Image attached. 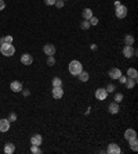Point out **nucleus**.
I'll return each mask as SVG.
<instances>
[{
	"label": "nucleus",
	"instance_id": "obj_18",
	"mask_svg": "<svg viewBox=\"0 0 138 154\" xmlns=\"http://www.w3.org/2000/svg\"><path fill=\"white\" fill-rule=\"evenodd\" d=\"M127 78H133V79H137L138 78V71L135 68H128L127 69Z\"/></svg>",
	"mask_w": 138,
	"mask_h": 154
},
{
	"label": "nucleus",
	"instance_id": "obj_27",
	"mask_svg": "<svg viewBox=\"0 0 138 154\" xmlns=\"http://www.w3.org/2000/svg\"><path fill=\"white\" fill-rule=\"evenodd\" d=\"M65 4V1L64 0H55V3H54V6L57 7V8H62Z\"/></svg>",
	"mask_w": 138,
	"mask_h": 154
},
{
	"label": "nucleus",
	"instance_id": "obj_29",
	"mask_svg": "<svg viewBox=\"0 0 138 154\" xmlns=\"http://www.w3.org/2000/svg\"><path fill=\"white\" fill-rule=\"evenodd\" d=\"M89 22H90V25H97V24H98V18L93 16L90 20H89Z\"/></svg>",
	"mask_w": 138,
	"mask_h": 154
},
{
	"label": "nucleus",
	"instance_id": "obj_1",
	"mask_svg": "<svg viewBox=\"0 0 138 154\" xmlns=\"http://www.w3.org/2000/svg\"><path fill=\"white\" fill-rule=\"evenodd\" d=\"M69 72L72 75H75V76H77V75L83 71V65H82V63L80 61H77V60H73V61H70L69 63Z\"/></svg>",
	"mask_w": 138,
	"mask_h": 154
},
{
	"label": "nucleus",
	"instance_id": "obj_5",
	"mask_svg": "<svg viewBox=\"0 0 138 154\" xmlns=\"http://www.w3.org/2000/svg\"><path fill=\"white\" fill-rule=\"evenodd\" d=\"M106 151L109 154H120L122 149H120V146L117 143H111V144H108V150Z\"/></svg>",
	"mask_w": 138,
	"mask_h": 154
},
{
	"label": "nucleus",
	"instance_id": "obj_16",
	"mask_svg": "<svg viewBox=\"0 0 138 154\" xmlns=\"http://www.w3.org/2000/svg\"><path fill=\"white\" fill-rule=\"evenodd\" d=\"M14 151H15V146H14V144L10 143V142L6 143V146H4V153L6 154H13Z\"/></svg>",
	"mask_w": 138,
	"mask_h": 154
},
{
	"label": "nucleus",
	"instance_id": "obj_7",
	"mask_svg": "<svg viewBox=\"0 0 138 154\" xmlns=\"http://www.w3.org/2000/svg\"><path fill=\"white\" fill-rule=\"evenodd\" d=\"M43 52H44L46 56H54V54H55V46L51 45V43H47V45H44Z\"/></svg>",
	"mask_w": 138,
	"mask_h": 154
},
{
	"label": "nucleus",
	"instance_id": "obj_10",
	"mask_svg": "<svg viewBox=\"0 0 138 154\" xmlns=\"http://www.w3.org/2000/svg\"><path fill=\"white\" fill-rule=\"evenodd\" d=\"M10 124L11 122L8 119H0V132H8Z\"/></svg>",
	"mask_w": 138,
	"mask_h": 154
},
{
	"label": "nucleus",
	"instance_id": "obj_35",
	"mask_svg": "<svg viewBox=\"0 0 138 154\" xmlns=\"http://www.w3.org/2000/svg\"><path fill=\"white\" fill-rule=\"evenodd\" d=\"M22 95H24V96H25V97H26V96H29V90H24V89H22Z\"/></svg>",
	"mask_w": 138,
	"mask_h": 154
},
{
	"label": "nucleus",
	"instance_id": "obj_6",
	"mask_svg": "<svg viewBox=\"0 0 138 154\" xmlns=\"http://www.w3.org/2000/svg\"><path fill=\"white\" fill-rule=\"evenodd\" d=\"M51 93H53L54 99L59 100V99H62V96H64V89H62V86H57V88H53Z\"/></svg>",
	"mask_w": 138,
	"mask_h": 154
},
{
	"label": "nucleus",
	"instance_id": "obj_26",
	"mask_svg": "<svg viewBox=\"0 0 138 154\" xmlns=\"http://www.w3.org/2000/svg\"><path fill=\"white\" fill-rule=\"evenodd\" d=\"M47 65H50V67H54V65H55V59H54V56H48Z\"/></svg>",
	"mask_w": 138,
	"mask_h": 154
},
{
	"label": "nucleus",
	"instance_id": "obj_21",
	"mask_svg": "<svg viewBox=\"0 0 138 154\" xmlns=\"http://www.w3.org/2000/svg\"><path fill=\"white\" fill-rule=\"evenodd\" d=\"M77 76H79V81H80V82H87V81H89V78H90L89 72H86V71H82V72H80Z\"/></svg>",
	"mask_w": 138,
	"mask_h": 154
},
{
	"label": "nucleus",
	"instance_id": "obj_14",
	"mask_svg": "<svg viewBox=\"0 0 138 154\" xmlns=\"http://www.w3.org/2000/svg\"><path fill=\"white\" fill-rule=\"evenodd\" d=\"M31 143L35 144V146H42V143H43L42 135H33L32 138H31Z\"/></svg>",
	"mask_w": 138,
	"mask_h": 154
},
{
	"label": "nucleus",
	"instance_id": "obj_13",
	"mask_svg": "<svg viewBox=\"0 0 138 154\" xmlns=\"http://www.w3.org/2000/svg\"><path fill=\"white\" fill-rule=\"evenodd\" d=\"M10 89L13 92H21L22 90V83L20 81H13L10 85Z\"/></svg>",
	"mask_w": 138,
	"mask_h": 154
},
{
	"label": "nucleus",
	"instance_id": "obj_19",
	"mask_svg": "<svg viewBox=\"0 0 138 154\" xmlns=\"http://www.w3.org/2000/svg\"><path fill=\"white\" fill-rule=\"evenodd\" d=\"M128 142V144H130V147H131V150H134V151H137L138 150V140H137V136L135 138H133V139H130V140H127Z\"/></svg>",
	"mask_w": 138,
	"mask_h": 154
},
{
	"label": "nucleus",
	"instance_id": "obj_34",
	"mask_svg": "<svg viewBox=\"0 0 138 154\" xmlns=\"http://www.w3.org/2000/svg\"><path fill=\"white\" fill-rule=\"evenodd\" d=\"M4 7H6L4 0H0V11H1V10H4Z\"/></svg>",
	"mask_w": 138,
	"mask_h": 154
},
{
	"label": "nucleus",
	"instance_id": "obj_31",
	"mask_svg": "<svg viewBox=\"0 0 138 154\" xmlns=\"http://www.w3.org/2000/svg\"><path fill=\"white\" fill-rule=\"evenodd\" d=\"M15 119H17V114L15 112H11L10 117H8V121H10V122H14Z\"/></svg>",
	"mask_w": 138,
	"mask_h": 154
},
{
	"label": "nucleus",
	"instance_id": "obj_20",
	"mask_svg": "<svg viewBox=\"0 0 138 154\" xmlns=\"http://www.w3.org/2000/svg\"><path fill=\"white\" fill-rule=\"evenodd\" d=\"M137 83V79H133V78H127L126 82H124V85L127 86V89H133L134 86Z\"/></svg>",
	"mask_w": 138,
	"mask_h": 154
},
{
	"label": "nucleus",
	"instance_id": "obj_11",
	"mask_svg": "<svg viewBox=\"0 0 138 154\" xmlns=\"http://www.w3.org/2000/svg\"><path fill=\"white\" fill-rule=\"evenodd\" d=\"M108 74H109V78H112V79H117V78L122 75V71H120V68H111Z\"/></svg>",
	"mask_w": 138,
	"mask_h": 154
},
{
	"label": "nucleus",
	"instance_id": "obj_15",
	"mask_svg": "<svg viewBox=\"0 0 138 154\" xmlns=\"http://www.w3.org/2000/svg\"><path fill=\"white\" fill-rule=\"evenodd\" d=\"M137 136V132L134 131V129H127L126 132H124V139L126 140H130V139H133Z\"/></svg>",
	"mask_w": 138,
	"mask_h": 154
},
{
	"label": "nucleus",
	"instance_id": "obj_12",
	"mask_svg": "<svg viewBox=\"0 0 138 154\" xmlns=\"http://www.w3.org/2000/svg\"><path fill=\"white\" fill-rule=\"evenodd\" d=\"M108 111L111 112V114H117V112L120 111V107H119V103H116V101H113V103H111V104L108 106Z\"/></svg>",
	"mask_w": 138,
	"mask_h": 154
},
{
	"label": "nucleus",
	"instance_id": "obj_23",
	"mask_svg": "<svg viewBox=\"0 0 138 154\" xmlns=\"http://www.w3.org/2000/svg\"><path fill=\"white\" fill-rule=\"evenodd\" d=\"M57 86H62V79L58 76L53 78V88H57Z\"/></svg>",
	"mask_w": 138,
	"mask_h": 154
},
{
	"label": "nucleus",
	"instance_id": "obj_36",
	"mask_svg": "<svg viewBox=\"0 0 138 154\" xmlns=\"http://www.w3.org/2000/svg\"><path fill=\"white\" fill-rule=\"evenodd\" d=\"M4 43V37H0V45H3Z\"/></svg>",
	"mask_w": 138,
	"mask_h": 154
},
{
	"label": "nucleus",
	"instance_id": "obj_28",
	"mask_svg": "<svg viewBox=\"0 0 138 154\" xmlns=\"http://www.w3.org/2000/svg\"><path fill=\"white\" fill-rule=\"evenodd\" d=\"M115 89H116V86L113 85V83H109V85L106 86V92H108V93H112V92H115Z\"/></svg>",
	"mask_w": 138,
	"mask_h": 154
},
{
	"label": "nucleus",
	"instance_id": "obj_3",
	"mask_svg": "<svg viewBox=\"0 0 138 154\" xmlns=\"http://www.w3.org/2000/svg\"><path fill=\"white\" fill-rule=\"evenodd\" d=\"M115 16L117 17V18H124V17L127 16V7L126 6H119V7H116V10H115Z\"/></svg>",
	"mask_w": 138,
	"mask_h": 154
},
{
	"label": "nucleus",
	"instance_id": "obj_30",
	"mask_svg": "<svg viewBox=\"0 0 138 154\" xmlns=\"http://www.w3.org/2000/svg\"><path fill=\"white\" fill-rule=\"evenodd\" d=\"M122 100H123V95L122 93H116V95H115V101H116V103H120Z\"/></svg>",
	"mask_w": 138,
	"mask_h": 154
},
{
	"label": "nucleus",
	"instance_id": "obj_17",
	"mask_svg": "<svg viewBox=\"0 0 138 154\" xmlns=\"http://www.w3.org/2000/svg\"><path fill=\"white\" fill-rule=\"evenodd\" d=\"M82 17H83V20H90L93 17V10L91 8H84L82 11Z\"/></svg>",
	"mask_w": 138,
	"mask_h": 154
},
{
	"label": "nucleus",
	"instance_id": "obj_8",
	"mask_svg": "<svg viewBox=\"0 0 138 154\" xmlns=\"http://www.w3.org/2000/svg\"><path fill=\"white\" fill-rule=\"evenodd\" d=\"M123 56L127 57V59H130V57L134 56V49L131 45H126V46L123 47Z\"/></svg>",
	"mask_w": 138,
	"mask_h": 154
},
{
	"label": "nucleus",
	"instance_id": "obj_4",
	"mask_svg": "<svg viewBox=\"0 0 138 154\" xmlns=\"http://www.w3.org/2000/svg\"><path fill=\"white\" fill-rule=\"evenodd\" d=\"M95 97L97 100H105L108 97V92H106L105 88H98L95 90Z\"/></svg>",
	"mask_w": 138,
	"mask_h": 154
},
{
	"label": "nucleus",
	"instance_id": "obj_32",
	"mask_svg": "<svg viewBox=\"0 0 138 154\" xmlns=\"http://www.w3.org/2000/svg\"><path fill=\"white\" fill-rule=\"evenodd\" d=\"M4 43H13V36H4Z\"/></svg>",
	"mask_w": 138,
	"mask_h": 154
},
{
	"label": "nucleus",
	"instance_id": "obj_25",
	"mask_svg": "<svg viewBox=\"0 0 138 154\" xmlns=\"http://www.w3.org/2000/svg\"><path fill=\"white\" fill-rule=\"evenodd\" d=\"M31 153H33V154H40V153H42V150L39 149V146H35V144H32V147H31Z\"/></svg>",
	"mask_w": 138,
	"mask_h": 154
},
{
	"label": "nucleus",
	"instance_id": "obj_33",
	"mask_svg": "<svg viewBox=\"0 0 138 154\" xmlns=\"http://www.w3.org/2000/svg\"><path fill=\"white\" fill-rule=\"evenodd\" d=\"M44 3L47 6H54V3H55V0H44Z\"/></svg>",
	"mask_w": 138,
	"mask_h": 154
},
{
	"label": "nucleus",
	"instance_id": "obj_24",
	"mask_svg": "<svg viewBox=\"0 0 138 154\" xmlns=\"http://www.w3.org/2000/svg\"><path fill=\"white\" fill-rule=\"evenodd\" d=\"M90 27H91V25H90V22H89V20H83V22L80 24V28H82L83 31H87Z\"/></svg>",
	"mask_w": 138,
	"mask_h": 154
},
{
	"label": "nucleus",
	"instance_id": "obj_22",
	"mask_svg": "<svg viewBox=\"0 0 138 154\" xmlns=\"http://www.w3.org/2000/svg\"><path fill=\"white\" fill-rule=\"evenodd\" d=\"M134 40H135V39H134L133 35H126V37H124V45H131V46H133Z\"/></svg>",
	"mask_w": 138,
	"mask_h": 154
},
{
	"label": "nucleus",
	"instance_id": "obj_37",
	"mask_svg": "<svg viewBox=\"0 0 138 154\" xmlns=\"http://www.w3.org/2000/svg\"><path fill=\"white\" fill-rule=\"evenodd\" d=\"M64 1H65V0H64Z\"/></svg>",
	"mask_w": 138,
	"mask_h": 154
},
{
	"label": "nucleus",
	"instance_id": "obj_9",
	"mask_svg": "<svg viewBox=\"0 0 138 154\" xmlns=\"http://www.w3.org/2000/svg\"><path fill=\"white\" fill-rule=\"evenodd\" d=\"M21 63L24 64V65H31V64L33 63V57L29 53L22 54L21 56Z\"/></svg>",
	"mask_w": 138,
	"mask_h": 154
},
{
	"label": "nucleus",
	"instance_id": "obj_2",
	"mask_svg": "<svg viewBox=\"0 0 138 154\" xmlns=\"http://www.w3.org/2000/svg\"><path fill=\"white\" fill-rule=\"evenodd\" d=\"M0 53L6 57H11L15 53V47L11 43H3V45H0Z\"/></svg>",
	"mask_w": 138,
	"mask_h": 154
}]
</instances>
